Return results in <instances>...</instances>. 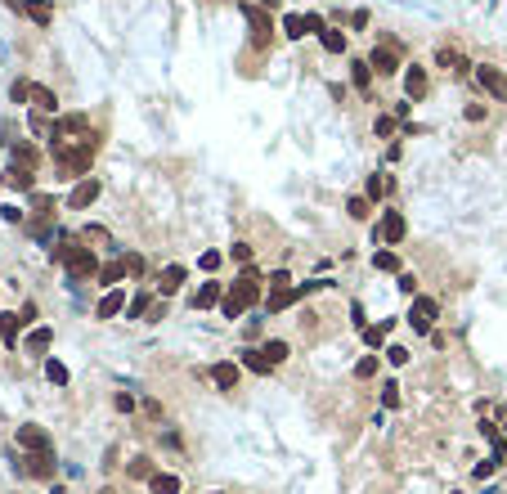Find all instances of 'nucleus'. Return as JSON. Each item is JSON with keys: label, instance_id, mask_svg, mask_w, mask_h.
Returning a JSON list of instances; mask_svg holds the SVG:
<instances>
[{"label": "nucleus", "instance_id": "nucleus-1", "mask_svg": "<svg viewBox=\"0 0 507 494\" xmlns=\"http://www.w3.org/2000/svg\"><path fill=\"white\" fill-rule=\"evenodd\" d=\"M256 297H261V279H256V270H243L234 279V288L225 292L220 310H225V319H243L247 306H256Z\"/></svg>", "mask_w": 507, "mask_h": 494}, {"label": "nucleus", "instance_id": "nucleus-2", "mask_svg": "<svg viewBox=\"0 0 507 494\" xmlns=\"http://www.w3.org/2000/svg\"><path fill=\"white\" fill-rule=\"evenodd\" d=\"M90 162H94V139H81L76 148L59 144V176H63V180L85 176V171H90Z\"/></svg>", "mask_w": 507, "mask_h": 494}, {"label": "nucleus", "instance_id": "nucleus-3", "mask_svg": "<svg viewBox=\"0 0 507 494\" xmlns=\"http://www.w3.org/2000/svg\"><path fill=\"white\" fill-rule=\"evenodd\" d=\"M63 261H68V283H76V279H94V274H99V261H94L90 247H72Z\"/></svg>", "mask_w": 507, "mask_h": 494}, {"label": "nucleus", "instance_id": "nucleus-4", "mask_svg": "<svg viewBox=\"0 0 507 494\" xmlns=\"http://www.w3.org/2000/svg\"><path fill=\"white\" fill-rule=\"evenodd\" d=\"M476 85H481L490 99H499V103L507 99V77L494 68V63H476Z\"/></svg>", "mask_w": 507, "mask_h": 494}, {"label": "nucleus", "instance_id": "nucleus-5", "mask_svg": "<svg viewBox=\"0 0 507 494\" xmlns=\"http://www.w3.org/2000/svg\"><path fill=\"white\" fill-rule=\"evenodd\" d=\"M368 63H372V72H381V77H395V72H404V68H399V45H390V41H381L377 50L368 54Z\"/></svg>", "mask_w": 507, "mask_h": 494}, {"label": "nucleus", "instance_id": "nucleus-6", "mask_svg": "<svg viewBox=\"0 0 507 494\" xmlns=\"http://www.w3.org/2000/svg\"><path fill=\"white\" fill-rule=\"evenodd\" d=\"M99 194H103L99 180H94V176H81V180H76V189H72V198H68V207H72V212H85L90 203H99Z\"/></svg>", "mask_w": 507, "mask_h": 494}, {"label": "nucleus", "instance_id": "nucleus-7", "mask_svg": "<svg viewBox=\"0 0 507 494\" xmlns=\"http://www.w3.org/2000/svg\"><path fill=\"white\" fill-rule=\"evenodd\" d=\"M436 319H440V306L431 297H418L413 301V310H409V324H413L418 332H431L436 328Z\"/></svg>", "mask_w": 507, "mask_h": 494}, {"label": "nucleus", "instance_id": "nucleus-8", "mask_svg": "<svg viewBox=\"0 0 507 494\" xmlns=\"http://www.w3.org/2000/svg\"><path fill=\"white\" fill-rule=\"evenodd\" d=\"M427 90H431L427 68H422V63H404V94H409V99H427Z\"/></svg>", "mask_w": 507, "mask_h": 494}, {"label": "nucleus", "instance_id": "nucleus-9", "mask_svg": "<svg viewBox=\"0 0 507 494\" xmlns=\"http://www.w3.org/2000/svg\"><path fill=\"white\" fill-rule=\"evenodd\" d=\"M243 14H247V27H252V41H256V45H265V41H270V18H265V9L247 0Z\"/></svg>", "mask_w": 507, "mask_h": 494}, {"label": "nucleus", "instance_id": "nucleus-10", "mask_svg": "<svg viewBox=\"0 0 507 494\" xmlns=\"http://www.w3.org/2000/svg\"><path fill=\"white\" fill-rule=\"evenodd\" d=\"M184 279H189L184 265H166V270L157 274V292H162V297H171V292H180V283H184Z\"/></svg>", "mask_w": 507, "mask_h": 494}, {"label": "nucleus", "instance_id": "nucleus-11", "mask_svg": "<svg viewBox=\"0 0 507 494\" xmlns=\"http://www.w3.org/2000/svg\"><path fill=\"white\" fill-rule=\"evenodd\" d=\"M377 239H381V243H399V239H404V216H399V212H386V221H381Z\"/></svg>", "mask_w": 507, "mask_h": 494}, {"label": "nucleus", "instance_id": "nucleus-12", "mask_svg": "<svg viewBox=\"0 0 507 494\" xmlns=\"http://www.w3.org/2000/svg\"><path fill=\"white\" fill-rule=\"evenodd\" d=\"M94 310H99V319H112V315H121V310H126V297H121L117 288H108V292L99 297V306H94Z\"/></svg>", "mask_w": 507, "mask_h": 494}, {"label": "nucleus", "instance_id": "nucleus-13", "mask_svg": "<svg viewBox=\"0 0 507 494\" xmlns=\"http://www.w3.org/2000/svg\"><path fill=\"white\" fill-rule=\"evenodd\" d=\"M216 301H225V288H220L216 279H212V283H203V288L194 292V306H198V310H212Z\"/></svg>", "mask_w": 507, "mask_h": 494}, {"label": "nucleus", "instance_id": "nucleus-14", "mask_svg": "<svg viewBox=\"0 0 507 494\" xmlns=\"http://www.w3.org/2000/svg\"><path fill=\"white\" fill-rule=\"evenodd\" d=\"M18 445H23V450H50V436L41 432V427H18Z\"/></svg>", "mask_w": 507, "mask_h": 494}, {"label": "nucleus", "instance_id": "nucleus-15", "mask_svg": "<svg viewBox=\"0 0 507 494\" xmlns=\"http://www.w3.org/2000/svg\"><path fill=\"white\" fill-rule=\"evenodd\" d=\"M126 274H130V270H126V261H112V265H99V274H94V279L103 283V292H108V288H117V283L126 279Z\"/></svg>", "mask_w": 507, "mask_h": 494}, {"label": "nucleus", "instance_id": "nucleus-16", "mask_svg": "<svg viewBox=\"0 0 507 494\" xmlns=\"http://www.w3.org/2000/svg\"><path fill=\"white\" fill-rule=\"evenodd\" d=\"M50 341H54V332H50V328H36V332H27L23 350H27V355H45V350H50Z\"/></svg>", "mask_w": 507, "mask_h": 494}, {"label": "nucleus", "instance_id": "nucleus-17", "mask_svg": "<svg viewBox=\"0 0 507 494\" xmlns=\"http://www.w3.org/2000/svg\"><path fill=\"white\" fill-rule=\"evenodd\" d=\"M32 103H36V112H59V99H54L50 85H32Z\"/></svg>", "mask_w": 507, "mask_h": 494}, {"label": "nucleus", "instance_id": "nucleus-18", "mask_svg": "<svg viewBox=\"0 0 507 494\" xmlns=\"http://www.w3.org/2000/svg\"><path fill=\"white\" fill-rule=\"evenodd\" d=\"M18 328H23V315H14V310H5V315H0V337H5L9 346H18Z\"/></svg>", "mask_w": 507, "mask_h": 494}, {"label": "nucleus", "instance_id": "nucleus-19", "mask_svg": "<svg viewBox=\"0 0 507 494\" xmlns=\"http://www.w3.org/2000/svg\"><path fill=\"white\" fill-rule=\"evenodd\" d=\"M296 297H301L296 288H274V292H270V306H265V310H270V315H279V310H288Z\"/></svg>", "mask_w": 507, "mask_h": 494}, {"label": "nucleus", "instance_id": "nucleus-20", "mask_svg": "<svg viewBox=\"0 0 507 494\" xmlns=\"http://www.w3.org/2000/svg\"><path fill=\"white\" fill-rule=\"evenodd\" d=\"M390 328H395V319H381L377 328H363V341H368L372 350H381V346H386V332H390Z\"/></svg>", "mask_w": 507, "mask_h": 494}, {"label": "nucleus", "instance_id": "nucleus-21", "mask_svg": "<svg viewBox=\"0 0 507 494\" xmlns=\"http://www.w3.org/2000/svg\"><path fill=\"white\" fill-rule=\"evenodd\" d=\"M216 386H225V391H234V386H238V364H229V359H225V364H216Z\"/></svg>", "mask_w": 507, "mask_h": 494}, {"label": "nucleus", "instance_id": "nucleus-22", "mask_svg": "<svg viewBox=\"0 0 507 494\" xmlns=\"http://www.w3.org/2000/svg\"><path fill=\"white\" fill-rule=\"evenodd\" d=\"M153 494H180V477H171V472H157V477L148 481Z\"/></svg>", "mask_w": 507, "mask_h": 494}, {"label": "nucleus", "instance_id": "nucleus-23", "mask_svg": "<svg viewBox=\"0 0 507 494\" xmlns=\"http://www.w3.org/2000/svg\"><path fill=\"white\" fill-rule=\"evenodd\" d=\"M243 368H252V373H270V359H265V350H252V346H247L243 350Z\"/></svg>", "mask_w": 507, "mask_h": 494}, {"label": "nucleus", "instance_id": "nucleus-24", "mask_svg": "<svg viewBox=\"0 0 507 494\" xmlns=\"http://www.w3.org/2000/svg\"><path fill=\"white\" fill-rule=\"evenodd\" d=\"M283 36H288V41H301V36H310V32H305V14H288V18H283Z\"/></svg>", "mask_w": 507, "mask_h": 494}, {"label": "nucleus", "instance_id": "nucleus-25", "mask_svg": "<svg viewBox=\"0 0 507 494\" xmlns=\"http://www.w3.org/2000/svg\"><path fill=\"white\" fill-rule=\"evenodd\" d=\"M5 180H9V185H14V189H32V167H14V162H9Z\"/></svg>", "mask_w": 507, "mask_h": 494}, {"label": "nucleus", "instance_id": "nucleus-26", "mask_svg": "<svg viewBox=\"0 0 507 494\" xmlns=\"http://www.w3.org/2000/svg\"><path fill=\"white\" fill-rule=\"evenodd\" d=\"M14 167H36V144L18 139V144H14Z\"/></svg>", "mask_w": 507, "mask_h": 494}, {"label": "nucleus", "instance_id": "nucleus-27", "mask_svg": "<svg viewBox=\"0 0 507 494\" xmlns=\"http://www.w3.org/2000/svg\"><path fill=\"white\" fill-rule=\"evenodd\" d=\"M27 18H32V23H50V18H54V9L50 5H45V0H27Z\"/></svg>", "mask_w": 507, "mask_h": 494}, {"label": "nucleus", "instance_id": "nucleus-28", "mask_svg": "<svg viewBox=\"0 0 507 494\" xmlns=\"http://www.w3.org/2000/svg\"><path fill=\"white\" fill-rule=\"evenodd\" d=\"M350 81H355L359 90H363V85L372 81V63H368V59H355V63H350Z\"/></svg>", "mask_w": 507, "mask_h": 494}, {"label": "nucleus", "instance_id": "nucleus-29", "mask_svg": "<svg viewBox=\"0 0 507 494\" xmlns=\"http://www.w3.org/2000/svg\"><path fill=\"white\" fill-rule=\"evenodd\" d=\"M386 194H390V180L386 176H368V194H363V198L377 203V198H386Z\"/></svg>", "mask_w": 507, "mask_h": 494}, {"label": "nucleus", "instance_id": "nucleus-30", "mask_svg": "<svg viewBox=\"0 0 507 494\" xmlns=\"http://www.w3.org/2000/svg\"><path fill=\"white\" fill-rule=\"evenodd\" d=\"M45 377H50L54 386H68V364H59V359H45Z\"/></svg>", "mask_w": 507, "mask_h": 494}, {"label": "nucleus", "instance_id": "nucleus-31", "mask_svg": "<svg viewBox=\"0 0 507 494\" xmlns=\"http://www.w3.org/2000/svg\"><path fill=\"white\" fill-rule=\"evenodd\" d=\"M319 41H323V50H328V54H346V36H341V32H332V27L319 36Z\"/></svg>", "mask_w": 507, "mask_h": 494}, {"label": "nucleus", "instance_id": "nucleus-32", "mask_svg": "<svg viewBox=\"0 0 507 494\" xmlns=\"http://www.w3.org/2000/svg\"><path fill=\"white\" fill-rule=\"evenodd\" d=\"M265 359H270V364H283V359H288V341H265Z\"/></svg>", "mask_w": 507, "mask_h": 494}, {"label": "nucleus", "instance_id": "nucleus-33", "mask_svg": "<svg viewBox=\"0 0 507 494\" xmlns=\"http://www.w3.org/2000/svg\"><path fill=\"white\" fill-rule=\"evenodd\" d=\"M372 265H377V270H381V274H395V270H399V261H395V252H377V256H372Z\"/></svg>", "mask_w": 507, "mask_h": 494}, {"label": "nucleus", "instance_id": "nucleus-34", "mask_svg": "<svg viewBox=\"0 0 507 494\" xmlns=\"http://www.w3.org/2000/svg\"><path fill=\"white\" fill-rule=\"evenodd\" d=\"M130 477H135V481H144V477H148V481H153L157 472H153V463H148V459H130Z\"/></svg>", "mask_w": 507, "mask_h": 494}, {"label": "nucleus", "instance_id": "nucleus-35", "mask_svg": "<svg viewBox=\"0 0 507 494\" xmlns=\"http://www.w3.org/2000/svg\"><path fill=\"white\" fill-rule=\"evenodd\" d=\"M381 355H386V364H395V368L409 364V350L404 346H381Z\"/></svg>", "mask_w": 507, "mask_h": 494}, {"label": "nucleus", "instance_id": "nucleus-36", "mask_svg": "<svg viewBox=\"0 0 507 494\" xmlns=\"http://www.w3.org/2000/svg\"><path fill=\"white\" fill-rule=\"evenodd\" d=\"M346 216H355V221H363V216H368V198H350V203H346Z\"/></svg>", "mask_w": 507, "mask_h": 494}, {"label": "nucleus", "instance_id": "nucleus-37", "mask_svg": "<svg viewBox=\"0 0 507 494\" xmlns=\"http://www.w3.org/2000/svg\"><path fill=\"white\" fill-rule=\"evenodd\" d=\"M9 99H14V103H27V99H32V85H27V81H14V85H9Z\"/></svg>", "mask_w": 507, "mask_h": 494}, {"label": "nucleus", "instance_id": "nucleus-38", "mask_svg": "<svg viewBox=\"0 0 507 494\" xmlns=\"http://www.w3.org/2000/svg\"><path fill=\"white\" fill-rule=\"evenodd\" d=\"M436 63H440V68H467V63L458 59L454 50H440V54H436Z\"/></svg>", "mask_w": 507, "mask_h": 494}, {"label": "nucleus", "instance_id": "nucleus-39", "mask_svg": "<svg viewBox=\"0 0 507 494\" xmlns=\"http://www.w3.org/2000/svg\"><path fill=\"white\" fill-rule=\"evenodd\" d=\"M144 310H148V297H135V301H126V315H130V319H144Z\"/></svg>", "mask_w": 507, "mask_h": 494}, {"label": "nucleus", "instance_id": "nucleus-40", "mask_svg": "<svg viewBox=\"0 0 507 494\" xmlns=\"http://www.w3.org/2000/svg\"><path fill=\"white\" fill-rule=\"evenodd\" d=\"M305 32H314V36H323V32H328V23H323V18H319V14H305Z\"/></svg>", "mask_w": 507, "mask_h": 494}, {"label": "nucleus", "instance_id": "nucleus-41", "mask_svg": "<svg viewBox=\"0 0 507 494\" xmlns=\"http://www.w3.org/2000/svg\"><path fill=\"white\" fill-rule=\"evenodd\" d=\"M381 404H390V409L399 404V386H395V382H386V386H381Z\"/></svg>", "mask_w": 507, "mask_h": 494}, {"label": "nucleus", "instance_id": "nucleus-42", "mask_svg": "<svg viewBox=\"0 0 507 494\" xmlns=\"http://www.w3.org/2000/svg\"><path fill=\"white\" fill-rule=\"evenodd\" d=\"M198 265H203L207 274H216L220 270V252H203V261H198Z\"/></svg>", "mask_w": 507, "mask_h": 494}, {"label": "nucleus", "instance_id": "nucleus-43", "mask_svg": "<svg viewBox=\"0 0 507 494\" xmlns=\"http://www.w3.org/2000/svg\"><path fill=\"white\" fill-rule=\"evenodd\" d=\"M229 256H234V261H252V243H234V252H229Z\"/></svg>", "mask_w": 507, "mask_h": 494}, {"label": "nucleus", "instance_id": "nucleus-44", "mask_svg": "<svg viewBox=\"0 0 507 494\" xmlns=\"http://www.w3.org/2000/svg\"><path fill=\"white\" fill-rule=\"evenodd\" d=\"M372 373H377V359H372V355L359 359V377H372Z\"/></svg>", "mask_w": 507, "mask_h": 494}, {"label": "nucleus", "instance_id": "nucleus-45", "mask_svg": "<svg viewBox=\"0 0 507 494\" xmlns=\"http://www.w3.org/2000/svg\"><path fill=\"white\" fill-rule=\"evenodd\" d=\"M126 270L130 274H144V256H126Z\"/></svg>", "mask_w": 507, "mask_h": 494}, {"label": "nucleus", "instance_id": "nucleus-46", "mask_svg": "<svg viewBox=\"0 0 507 494\" xmlns=\"http://www.w3.org/2000/svg\"><path fill=\"white\" fill-rule=\"evenodd\" d=\"M395 130V117H377V135H390Z\"/></svg>", "mask_w": 507, "mask_h": 494}, {"label": "nucleus", "instance_id": "nucleus-47", "mask_svg": "<svg viewBox=\"0 0 507 494\" xmlns=\"http://www.w3.org/2000/svg\"><path fill=\"white\" fill-rule=\"evenodd\" d=\"M350 319H355V328H363V324H368V319H363V306H359V301L350 306Z\"/></svg>", "mask_w": 507, "mask_h": 494}, {"label": "nucleus", "instance_id": "nucleus-48", "mask_svg": "<svg viewBox=\"0 0 507 494\" xmlns=\"http://www.w3.org/2000/svg\"><path fill=\"white\" fill-rule=\"evenodd\" d=\"M256 5H261V9H274V5H279V0H256Z\"/></svg>", "mask_w": 507, "mask_h": 494}]
</instances>
